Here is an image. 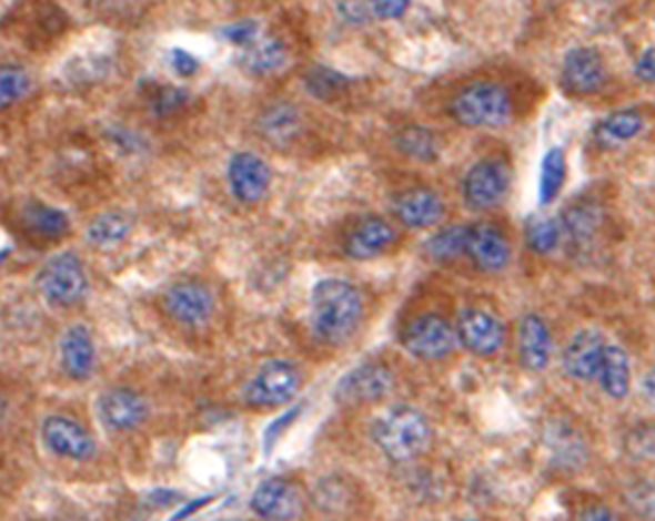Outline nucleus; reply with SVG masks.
I'll list each match as a JSON object with an SVG mask.
<instances>
[{
    "label": "nucleus",
    "instance_id": "nucleus-43",
    "mask_svg": "<svg viewBox=\"0 0 655 521\" xmlns=\"http://www.w3.org/2000/svg\"><path fill=\"white\" fill-rule=\"evenodd\" d=\"M578 521H621L618 520V515L612 511V509H607V507H601V504H596V507H587L583 513H581V518Z\"/></svg>",
    "mask_w": 655,
    "mask_h": 521
},
{
    "label": "nucleus",
    "instance_id": "nucleus-47",
    "mask_svg": "<svg viewBox=\"0 0 655 521\" xmlns=\"http://www.w3.org/2000/svg\"><path fill=\"white\" fill-rule=\"evenodd\" d=\"M4 416H7V400L0 396V422L4 420Z\"/></svg>",
    "mask_w": 655,
    "mask_h": 521
},
{
    "label": "nucleus",
    "instance_id": "nucleus-12",
    "mask_svg": "<svg viewBox=\"0 0 655 521\" xmlns=\"http://www.w3.org/2000/svg\"><path fill=\"white\" fill-rule=\"evenodd\" d=\"M454 329H456L458 343L476 356H492L505 343L503 323L494 314L478 307L463 309L458 314Z\"/></svg>",
    "mask_w": 655,
    "mask_h": 521
},
{
    "label": "nucleus",
    "instance_id": "nucleus-40",
    "mask_svg": "<svg viewBox=\"0 0 655 521\" xmlns=\"http://www.w3.org/2000/svg\"><path fill=\"white\" fill-rule=\"evenodd\" d=\"M169 64H171V69H173L178 75H182V78H191V75H195L198 69H200L198 58H193V55H191L189 51H184V49H173V51L169 53Z\"/></svg>",
    "mask_w": 655,
    "mask_h": 521
},
{
    "label": "nucleus",
    "instance_id": "nucleus-45",
    "mask_svg": "<svg viewBox=\"0 0 655 521\" xmlns=\"http://www.w3.org/2000/svg\"><path fill=\"white\" fill-rule=\"evenodd\" d=\"M643 394H645V400L655 409V367L643 378Z\"/></svg>",
    "mask_w": 655,
    "mask_h": 521
},
{
    "label": "nucleus",
    "instance_id": "nucleus-37",
    "mask_svg": "<svg viewBox=\"0 0 655 521\" xmlns=\"http://www.w3.org/2000/svg\"><path fill=\"white\" fill-rule=\"evenodd\" d=\"M258 33H260V22L258 20H251V18L240 20V22H233V24H226L222 29V35L229 42H233L238 47H244V49L251 47L258 40Z\"/></svg>",
    "mask_w": 655,
    "mask_h": 521
},
{
    "label": "nucleus",
    "instance_id": "nucleus-26",
    "mask_svg": "<svg viewBox=\"0 0 655 521\" xmlns=\"http://www.w3.org/2000/svg\"><path fill=\"white\" fill-rule=\"evenodd\" d=\"M598 380L601 387L605 389L607 396L621 400L627 398L629 389H632V365H629V356L623 347L607 343L605 349V358L598 371Z\"/></svg>",
    "mask_w": 655,
    "mask_h": 521
},
{
    "label": "nucleus",
    "instance_id": "nucleus-11",
    "mask_svg": "<svg viewBox=\"0 0 655 521\" xmlns=\"http://www.w3.org/2000/svg\"><path fill=\"white\" fill-rule=\"evenodd\" d=\"M44 447L71 462H87L95 456V440L93 436L73 418L69 416H49L40 429Z\"/></svg>",
    "mask_w": 655,
    "mask_h": 521
},
{
    "label": "nucleus",
    "instance_id": "nucleus-24",
    "mask_svg": "<svg viewBox=\"0 0 655 521\" xmlns=\"http://www.w3.org/2000/svg\"><path fill=\"white\" fill-rule=\"evenodd\" d=\"M643 126H645V120L638 111H634V109L616 111L596 124L594 142L605 151L621 149L627 142H632L634 137H638Z\"/></svg>",
    "mask_w": 655,
    "mask_h": 521
},
{
    "label": "nucleus",
    "instance_id": "nucleus-38",
    "mask_svg": "<svg viewBox=\"0 0 655 521\" xmlns=\"http://www.w3.org/2000/svg\"><path fill=\"white\" fill-rule=\"evenodd\" d=\"M629 451L641 460L655 458V427H643L629 438Z\"/></svg>",
    "mask_w": 655,
    "mask_h": 521
},
{
    "label": "nucleus",
    "instance_id": "nucleus-30",
    "mask_svg": "<svg viewBox=\"0 0 655 521\" xmlns=\"http://www.w3.org/2000/svg\"><path fill=\"white\" fill-rule=\"evenodd\" d=\"M565 177H567L565 153L561 149L547 151L541 164V182H538V200L543 206L552 204L561 195L565 186Z\"/></svg>",
    "mask_w": 655,
    "mask_h": 521
},
{
    "label": "nucleus",
    "instance_id": "nucleus-23",
    "mask_svg": "<svg viewBox=\"0 0 655 521\" xmlns=\"http://www.w3.org/2000/svg\"><path fill=\"white\" fill-rule=\"evenodd\" d=\"M302 131V113L295 104L275 102L260 118V133L273 146L291 144Z\"/></svg>",
    "mask_w": 655,
    "mask_h": 521
},
{
    "label": "nucleus",
    "instance_id": "nucleus-35",
    "mask_svg": "<svg viewBox=\"0 0 655 521\" xmlns=\"http://www.w3.org/2000/svg\"><path fill=\"white\" fill-rule=\"evenodd\" d=\"M151 109L158 113V115H171L175 113L178 109L184 106L187 102V91L178 89V86H169V84H162V86H155L151 98Z\"/></svg>",
    "mask_w": 655,
    "mask_h": 521
},
{
    "label": "nucleus",
    "instance_id": "nucleus-36",
    "mask_svg": "<svg viewBox=\"0 0 655 521\" xmlns=\"http://www.w3.org/2000/svg\"><path fill=\"white\" fill-rule=\"evenodd\" d=\"M627 504L629 509L645 518V520H655V484L652 482H641L627 493Z\"/></svg>",
    "mask_w": 655,
    "mask_h": 521
},
{
    "label": "nucleus",
    "instance_id": "nucleus-20",
    "mask_svg": "<svg viewBox=\"0 0 655 521\" xmlns=\"http://www.w3.org/2000/svg\"><path fill=\"white\" fill-rule=\"evenodd\" d=\"M60 362L71 380H87L95 369L93 336L84 325H71L60 338Z\"/></svg>",
    "mask_w": 655,
    "mask_h": 521
},
{
    "label": "nucleus",
    "instance_id": "nucleus-32",
    "mask_svg": "<svg viewBox=\"0 0 655 521\" xmlns=\"http://www.w3.org/2000/svg\"><path fill=\"white\" fill-rule=\"evenodd\" d=\"M470 226H447L439 231L425 246L427 257L434 260H454L465 255Z\"/></svg>",
    "mask_w": 655,
    "mask_h": 521
},
{
    "label": "nucleus",
    "instance_id": "nucleus-4",
    "mask_svg": "<svg viewBox=\"0 0 655 521\" xmlns=\"http://www.w3.org/2000/svg\"><path fill=\"white\" fill-rule=\"evenodd\" d=\"M36 280L44 300L53 307H71L80 303L89 287L84 265L73 253H60L44 260Z\"/></svg>",
    "mask_w": 655,
    "mask_h": 521
},
{
    "label": "nucleus",
    "instance_id": "nucleus-33",
    "mask_svg": "<svg viewBox=\"0 0 655 521\" xmlns=\"http://www.w3.org/2000/svg\"><path fill=\"white\" fill-rule=\"evenodd\" d=\"M306 91L320 100H334L347 89V78L336 69L315 64L304 73Z\"/></svg>",
    "mask_w": 655,
    "mask_h": 521
},
{
    "label": "nucleus",
    "instance_id": "nucleus-41",
    "mask_svg": "<svg viewBox=\"0 0 655 521\" xmlns=\"http://www.w3.org/2000/svg\"><path fill=\"white\" fill-rule=\"evenodd\" d=\"M336 11L341 13L343 20L361 24L370 18V9L365 0H336Z\"/></svg>",
    "mask_w": 655,
    "mask_h": 521
},
{
    "label": "nucleus",
    "instance_id": "nucleus-29",
    "mask_svg": "<svg viewBox=\"0 0 655 521\" xmlns=\"http://www.w3.org/2000/svg\"><path fill=\"white\" fill-rule=\"evenodd\" d=\"M396 149L416 162H434L439 157V140L423 126H403L394 137Z\"/></svg>",
    "mask_w": 655,
    "mask_h": 521
},
{
    "label": "nucleus",
    "instance_id": "nucleus-31",
    "mask_svg": "<svg viewBox=\"0 0 655 521\" xmlns=\"http://www.w3.org/2000/svg\"><path fill=\"white\" fill-rule=\"evenodd\" d=\"M33 82L24 67L20 64H0V113L22 102Z\"/></svg>",
    "mask_w": 655,
    "mask_h": 521
},
{
    "label": "nucleus",
    "instance_id": "nucleus-6",
    "mask_svg": "<svg viewBox=\"0 0 655 521\" xmlns=\"http://www.w3.org/2000/svg\"><path fill=\"white\" fill-rule=\"evenodd\" d=\"M401 343L414 358L434 362L447 358L456 349V329L439 314H423L410 320L401 334Z\"/></svg>",
    "mask_w": 655,
    "mask_h": 521
},
{
    "label": "nucleus",
    "instance_id": "nucleus-9",
    "mask_svg": "<svg viewBox=\"0 0 655 521\" xmlns=\"http://www.w3.org/2000/svg\"><path fill=\"white\" fill-rule=\"evenodd\" d=\"M394 389V376L379 362H365L350 369L336 385V400L343 405H372L385 400Z\"/></svg>",
    "mask_w": 655,
    "mask_h": 521
},
{
    "label": "nucleus",
    "instance_id": "nucleus-18",
    "mask_svg": "<svg viewBox=\"0 0 655 521\" xmlns=\"http://www.w3.org/2000/svg\"><path fill=\"white\" fill-rule=\"evenodd\" d=\"M392 211L403 226L423 231V228L436 226L441 222L445 206H443V200L439 197V193H434L430 188H410V191L394 197Z\"/></svg>",
    "mask_w": 655,
    "mask_h": 521
},
{
    "label": "nucleus",
    "instance_id": "nucleus-44",
    "mask_svg": "<svg viewBox=\"0 0 655 521\" xmlns=\"http://www.w3.org/2000/svg\"><path fill=\"white\" fill-rule=\"evenodd\" d=\"M298 413H300V409H298V411H289L286 416H282L280 420H275V425H271V429L266 431V445H269V447L273 445V440H278V436H280L289 425L295 422Z\"/></svg>",
    "mask_w": 655,
    "mask_h": 521
},
{
    "label": "nucleus",
    "instance_id": "nucleus-22",
    "mask_svg": "<svg viewBox=\"0 0 655 521\" xmlns=\"http://www.w3.org/2000/svg\"><path fill=\"white\" fill-rule=\"evenodd\" d=\"M20 224L31 239L58 242L69 233V217L44 202L31 200L20 208Z\"/></svg>",
    "mask_w": 655,
    "mask_h": 521
},
{
    "label": "nucleus",
    "instance_id": "nucleus-1",
    "mask_svg": "<svg viewBox=\"0 0 655 521\" xmlns=\"http://www.w3.org/2000/svg\"><path fill=\"white\" fill-rule=\"evenodd\" d=\"M363 298L356 285L330 276L320 280L311 294V325L320 340L328 345L345 343L361 325Z\"/></svg>",
    "mask_w": 655,
    "mask_h": 521
},
{
    "label": "nucleus",
    "instance_id": "nucleus-7",
    "mask_svg": "<svg viewBox=\"0 0 655 521\" xmlns=\"http://www.w3.org/2000/svg\"><path fill=\"white\" fill-rule=\"evenodd\" d=\"M162 307L182 327H202L215 311V296L211 287L198 278H182L167 287Z\"/></svg>",
    "mask_w": 655,
    "mask_h": 521
},
{
    "label": "nucleus",
    "instance_id": "nucleus-39",
    "mask_svg": "<svg viewBox=\"0 0 655 521\" xmlns=\"http://www.w3.org/2000/svg\"><path fill=\"white\" fill-rule=\"evenodd\" d=\"M365 4L370 9V16H376L381 20H394L407 11L410 0H365Z\"/></svg>",
    "mask_w": 655,
    "mask_h": 521
},
{
    "label": "nucleus",
    "instance_id": "nucleus-2",
    "mask_svg": "<svg viewBox=\"0 0 655 521\" xmlns=\"http://www.w3.org/2000/svg\"><path fill=\"white\" fill-rule=\"evenodd\" d=\"M372 438L390 462L407 464L430 447L432 429L416 407L396 405L374 420Z\"/></svg>",
    "mask_w": 655,
    "mask_h": 521
},
{
    "label": "nucleus",
    "instance_id": "nucleus-19",
    "mask_svg": "<svg viewBox=\"0 0 655 521\" xmlns=\"http://www.w3.org/2000/svg\"><path fill=\"white\" fill-rule=\"evenodd\" d=\"M396 239L394 228L381 217H365L361 219L345 237L343 251L350 259H374L392 248Z\"/></svg>",
    "mask_w": 655,
    "mask_h": 521
},
{
    "label": "nucleus",
    "instance_id": "nucleus-8",
    "mask_svg": "<svg viewBox=\"0 0 655 521\" xmlns=\"http://www.w3.org/2000/svg\"><path fill=\"white\" fill-rule=\"evenodd\" d=\"M251 509L260 520L298 521L306 509V498L293 480L271 478L255 489Z\"/></svg>",
    "mask_w": 655,
    "mask_h": 521
},
{
    "label": "nucleus",
    "instance_id": "nucleus-46",
    "mask_svg": "<svg viewBox=\"0 0 655 521\" xmlns=\"http://www.w3.org/2000/svg\"><path fill=\"white\" fill-rule=\"evenodd\" d=\"M211 500H213V498H200V500H198V502H193V504H189V507H184V511H180V513H178V515H175V518H173V521L187 520V518H189V515H193V513H198V511H200V509H202V507H206V504H209V502H211Z\"/></svg>",
    "mask_w": 655,
    "mask_h": 521
},
{
    "label": "nucleus",
    "instance_id": "nucleus-13",
    "mask_svg": "<svg viewBox=\"0 0 655 521\" xmlns=\"http://www.w3.org/2000/svg\"><path fill=\"white\" fill-rule=\"evenodd\" d=\"M98 413L107 429L127 433L142 427L149 418V402L142 394L129 387H115L100 396Z\"/></svg>",
    "mask_w": 655,
    "mask_h": 521
},
{
    "label": "nucleus",
    "instance_id": "nucleus-15",
    "mask_svg": "<svg viewBox=\"0 0 655 521\" xmlns=\"http://www.w3.org/2000/svg\"><path fill=\"white\" fill-rule=\"evenodd\" d=\"M229 186L238 202L258 204L271 186V168L255 153H238L229 162Z\"/></svg>",
    "mask_w": 655,
    "mask_h": 521
},
{
    "label": "nucleus",
    "instance_id": "nucleus-3",
    "mask_svg": "<svg viewBox=\"0 0 655 521\" xmlns=\"http://www.w3.org/2000/svg\"><path fill=\"white\" fill-rule=\"evenodd\" d=\"M450 115L467 129H496L510 122L512 98L501 84L474 82L452 98Z\"/></svg>",
    "mask_w": 655,
    "mask_h": 521
},
{
    "label": "nucleus",
    "instance_id": "nucleus-42",
    "mask_svg": "<svg viewBox=\"0 0 655 521\" xmlns=\"http://www.w3.org/2000/svg\"><path fill=\"white\" fill-rule=\"evenodd\" d=\"M636 75L645 82H655V47H649L636 62Z\"/></svg>",
    "mask_w": 655,
    "mask_h": 521
},
{
    "label": "nucleus",
    "instance_id": "nucleus-28",
    "mask_svg": "<svg viewBox=\"0 0 655 521\" xmlns=\"http://www.w3.org/2000/svg\"><path fill=\"white\" fill-rule=\"evenodd\" d=\"M131 219L124 213H102L87 226V242L93 248H115L131 235Z\"/></svg>",
    "mask_w": 655,
    "mask_h": 521
},
{
    "label": "nucleus",
    "instance_id": "nucleus-27",
    "mask_svg": "<svg viewBox=\"0 0 655 521\" xmlns=\"http://www.w3.org/2000/svg\"><path fill=\"white\" fill-rule=\"evenodd\" d=\"M289 49L280 38H258L244 53V69L258 78L273 75L284 69Z\"/></svg>",
    "mask_w": 655,
    "mask_h": 521
},
{
    "label": "nucleus",
    "instance_id": "nucleus-34",
    "mask_svg": "<svg viewBox=\"0 0 655 521\" xmlns=\"http://www.w3.org/2000/svg\"><path fill=\"white\" fill-rule=\"evenodd\" d=\"M563 244V228L561 219L554 217H538L532 219L527 226V246L536 255H552Z\"/></svg>",
    "mask_w": 655,
    "mask_h": 521
},
{
    "label": "nucleus",
    "instance_id": "nucleus-17",
    "mask_svg": "<svg viewBox=\"0 0 655 521\" xmlns=\"http://www.w3.org/2000/svg\"><path fill=\"white\" fill-rule=\"evenodd\" d=\"M465 255L485 272H501L512 257L507 237L494 224H474L467 228Z\"/></svg>",
    "mask_w": 655,
    "mask_h": 521
},
{
    "label": "nucleus",
    "instance_id": "nucleus-16",
    "mask_svg": "<svg viewBox=\"0 0 655 521\" xmlns=\"http://www.w3.org/2000/svg\"><path fill=\"white\" fill-rule=\"evenodd\" d=\"M607 340L596 329L578 331L563 351L565 374L574 380H594L598 378L603 358H605Z\"/></svg>",
    "mask_w": 655,
    "mask_h": 521
},
{
    "label": "nucleus",
    "instance_id": "nucleus-21",
    "mask_svg": "<svg viewBox=\"0 0 655 521\" xmlns=\"http://www.w3.org/2000/svg\"><path fill=\"white\" fill-rule=\"evenodd\" d=\"M552 331L547 323L536 316L527 314L518 325V356L525 369L543 371L552 360Z\"/></svg>",
    "mask_w": 655,
    "mask_h": 521
},
{
    "label": "nucleus",
    "instance_id": "nucleus-10",
    "mask_svg": "<svg viewBox=\"0 0 655 521\" xmlns=\"http://www.w3.org/2000/svg\"><path fill=\"white\" fill-rule=\"evenodd\" d=\"M510 191V168L498 160L474 164L463 180V200L474 211L498 206Z\"/></svg>",
    "mask_w": 655,
    "mask_h": 521
},
{
    "label": "nucleus",
    "instance_id": "nucleus-14",
    "mask_svg": "<svg viewBox=\"0 0 655 521\" xmlns=\"http://www.w3.org/2000/svg\"><path fill=\"white\" fill-rule=\"evenodd\" d=\"M607 69L603 55L592 47H576L565 55L561 82L574 95H592L603 89Z\"/></svg>",
    "mask_w": 655,
    "mask_h": 521
},
{
    "label": "nucleus",
    "instance_id": "nucleus-5",
    "mask_svg": "<svg viewBox=\"0 0 655 521\" xmlns=\"http://www.w3.org/2000/svg\"><path fill=\"white\" fill-rule=\"evenodd\" d=\"M302 387V374L291 360H269L244 387V400L253 409H273L291 402Z\"/></svg>",
    "mask_w": 655,
    "mask_h": 521
},
{
    "label": "nucleus",
    "instance_id": "nucleus-25",
    "mask_svg": "<svg viewBox=\"0 0 655 521\" xmlns=\"http://www.w3.org/2000/svg\"><path fill=\"white\" fill-rule=\"evenodd\" d=\"M601 226V213L598 206L583 202L574 204L563 217H561V228H563V242H567L572 248H585L592 244Z\"/></svg>",
    "mask_w": 655,
    "mask_h": 521
}]
</instances>
